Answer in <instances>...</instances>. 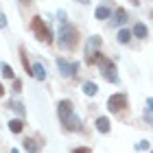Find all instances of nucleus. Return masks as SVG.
Returning <instances> with one entry per match:
<instances>
[{
    "instance_id": "1",
    "label": "nucleus",
    "mask_w": 153,
    "mask_h": 153,
    "mask_svg": "<svg viewBox=\"0 0 153 153\" xmlns=\"http://www.w3.org/2000/svg\"><path fill=\"white\" fill-rule=\"evenodd\" d=\"M79 42H81V35H79V29L74 24L66 22L59 26L57 31V44L61 51H76L79 48Z\"/></svg>"
},
{
    "instance_id": "2",
    "label": "nucleus",
    "mask_w": 153,
    "mask_h": 153,
    "mask_svg": "<svg viewBox=\"0 0 153 153\" xmlns=\"http://www.w3.org/2000/svg\"><path fill=\"white\" fill-rule=\"evenodd\" d=\"M94 66H99V70L103 74V79L107 83H118V74H116V61H112L107 55H103L101 51L94 55Z\"/></svg>"
},
{
    "instance_id": "3",
    "label": "nucleus",
    "mask_w": 153,
    "mask_h": 153,
    "mask_svg": "<svg viewBox=\"0 0 153 153\" xmlns=\"http://www.w3.org/2000/svg\"><path fill=\"white\" fill-rule=\"evenodd\" d=\"M31 31H33V35L37 37V42H42V44H46V46H51L53 42H55L53 31L48 29V24L39 16H33L31 18Z\"/></svg>"
},
{
    "instance_id": "4",
    "label": "nucleus",
    "mask_w": 153,
    "mask_h": 153,
    "mask_svg": "<svg viewBox=\"0 0 153 153\" xmlns=\"http://www.w3.org/2000/svg\"><path fill=\"white\" fill-rule=\"evenodd\" d=\"M107 109L109 114H116V116H125L129 109V99L125 92H118V94H112L107 99Z\"/></svg>"
},
{
    "instance_id": "5",
    "label": "nucleus",
    "mask_w": 153,
    "mask_h": 153,
    "mask_svg": "<svg viewBox=\"0 0 153 153\" xmlns=\"http://www.w3.org/2000/svg\"><path fill=\"white\" fill-rule=\"evenodd\" d=\"M55 64H57V70L61 72L64 79H72V76H76V72H79V68H81L79 61H68L64 57H57Z\"/></svg>"
},
{
    "instance_id": "6",
    "label": "nucleus",
    "mask_w": 153,
    "mask_h": 153,
    "mask_svg": "<svg viewBox=\"0 0 153 153\" xmlns=\"http://www.w3.org/2000/svg\"><path fill=\"white\" fill-rule=\"evenodd\" d=\"M101 46H103V39L99 35H92L88 39V44H85V64L88 66H94V55L101 51Z\"/></svg>"
},
{
    "instance_id": "7",
    "label": "nucleus",
    "mask_w": 153,
    "mask_h": 153,
    "mask_svg": "<svg viewBox=\"0 0 153 153\" xmlns=\"http://www.w3.org/2000/svg\"><path fill=\"white\" fill-rule=\"evenodd\" d=\"M74 114V105H72V101L70 99H61L57 103V118H59V123H64L68 116H72Z\"/></svg>"
},
{
    "instance_id": "8",
    "label": "nucleus",
    "mask_w": 153,
    "mask_h": 153,
    "mask_svg": "<svg viewBox=\"0 0 153 153\" xmlns=\"http://www.w3.org/2000/svg\"><path fill=\"white\" fill-rule=\"evenodd\" d=\"M44 140H42V136H37V138H24L22 140V147H24V151L26 153H39V149L44 147Z\"/></svg>"
},
{
    "instance_id": "9",
    "label": "nucleus",
    "mask_w": 153,
    "mask_h": 153,
    "mask_svg": "<svg viewBox=\"0 0 153 153\" xmlns=\"http://www.w3.org/2000/svg\"><path fill=\"white\" fill-rule=\"evenodd\" d=\"M61 129L66 131V134H74V131H81V118L72 114V116H68L64 123H61Z\"/></svg>"
},
{
    "instance_id": "10",
    "label": "nucleus",
    "mask_w": 153,
    "mask_h": 153,
    "mask_svg": "<svg viewBox=\"0 0 153 153\" xmlns=\"http://www.w3.org/2000/svg\"><path fill=\"white\" fill-rule=\"evenodd\" d=\"M94 129L99 131V134H109V131H112V123H109V118L107 116H99L94 120Z\"/></svg>"
},
{
    "instance_id": "11",
    "label": "nucleus",
    "mask_w": 153,
    "mask_h": 153,
    "mask_svg": "<svg viewBox=\"0 0 153 153\" xmlns=\"http://www.w3.org/2000/svg\"><path fill=\"white\" fill-rule=\"evenodd\" d=\"M112 20H114V24H116V26H123V24H127L129 16H127V11H125L123 7H116L114 13H112Z\"/></svg>"
},
{
    "instance_id": "12",
    "label": "nucleus",
    "mask_w": 153,
    "mask_h": 153,
    "mask_svg": "<svg viewBox=\"0 0 153 153\" xmlns=\"http://www.w3.org/2000/svg\"><path fill=\"white\" fill-rule=\"evenodd\" d=\"M112 13H114V9L109 4H101V7H96L94 18L96 20H109V18H112Z\"/></svg>"
},
{
    "instance_id": "13",
    "label": "nucleus",
    "mask_w": 153,
    "mask_h": 153,
    "mask_svg": "<svg viewBox=\"0 0 153 153\" xmlns=\"http://www.w3.org/2000/svg\"><path fill=\"white\" fill-rule=\"evenodd\" d=\"M129 31H131V35L138 37V39H147V37H149V29H147L142 22H136L134 29H129Z\"/></svg>"
},
{
    "instance_id": "14",
    "label": "nucleus",
    "mask_w": 153,
    "mask_h": 153,
    "mask_svg": "<svg viewBox=\"0 0 153 153\" xmlns=\"http://www.w3.org/2000/svg\"><path fill=\"white\" fill-rule=\"evenodd\" d=\"M18 53H20V61H22V68L26 70V74L33 76V72H31V61H29V53H26V46H20Z\"/></svg>"
},
{
    "instance_id": "15",
    "label": "nucleus",
    "mask_w": 153,
    "mask_h": 153,
    "mask_svg": "<svg viewBox=\"0 0 153 153\" xmlns=\"http://www.w3.org/2000/svg\"><path fill=\"white\" fill-rule=\"evenodd\" d=\"M7 107L13 109V112L18 114V118H22V120L26 118V109H24V105H22L20 101H7Z\"/></svg>"
},
{
    "instance_id": "16",
    "label": "nucleus",
    "mask_w": 153,
    "mask_h": 153,
    "mask_svg": "<svg viewBox=\"0 0 153 153\" xmlns=\"http://www.w3.org/2000/svg\"><path fill=\"white\" fill-rule=\"evenodd\" d=\"M31 72L33 76H35L37 81H46V68L39 64V61H35V64H31Z\"/></svg>"
},
{
    "instance_id": "17",
    "label": "nucleus",
    "mask_w": 153,
    "mask_h": 153,
    "mask_svg": "<svg viewBox=\"0 0 153 153\" xmlns=\"http://www.w3.org/2000/svg\"><path fill=\"white\" fill-rule=\"evenodd\" d=\"M81 90H83V94H85V96H96V94H99V85H96L94 81H83L81 83Z\"/></svg>"
},
{
    "instance_id": "18",
    "label": "nucleus",
    "mask_w": 153,
    "mask_h": 153,
    "mask_svg": "<svg viewBox=\"0 0 153 153\" xmlns=\"http://www.w3.org/2000/svg\"><path fill=\"white\" fill-rule=\"evenodd\" d=\"M7 127H9L11 134H22V129H24V120H22V118H11V120L7 123Z\"/></svg>"
},
{
    "instance_id": "19",
    "label": "nucleus",
    "mask_w": 153,
    "mask_h": 153,
    "mask_svg": "<svg viewBox=\"0 0 153 153\" xmlns=\"http://www.w3.org/2000/svg\"><path fill=\"white\" fill-rule=\"evenodd\" d=\"M0 72H2V79H7V81H13L16 79V72H13V68L9 66V64H0Z\"/></svg>"
},
{
    "instance_id": "20",
    "label": "nucleus",
    "mask_w": 153,
    "mask_h": 153,
    "mask_svg": "<svg viewBox=\"0 0 153 153\" xmlns=\"http://www.w3.org/2000/svg\"><path fill=\"white\" fill-rule=\"evenodd\" d=\"M131 37H134V35H131V31H129V29H120V31L116 33V39L120 42V44H129Z\"/></svg>"
},
{
    "instance_id": "21",
    "label": "nucleus",
    "mask_w": 153,
    "mask_h": 153,
    "mask_svg": "<svg viewBox=\"0 0 153 153\" xmlns=\"http://www.w3.org/2000/svg\"><path fill=\"white\" fill-rule=\"evenodd\" d=\"M136 151H151V142L149 140H140L136 144Z\"/></svg>"
},
{
    "instance_id": "22",
    "label": "nucleus",
    "mask_w": 153,
    "mask_h": 153,
    "mask_svg": "<svg viewBox=\"0 0 153 153\" xmlns=\"http://www.w3.org/2000/svg\"><path fill=\"white\" fill-rule=\"evenodd\" d=\"M57 20H59L61 24H66V22H68V13H66L64 9H59V11H57Z\"/></svg>"
},
{
    "instance_id": "23",
    "label": "nucleus",
    "mask_w": 153,
    "mask_h": 153,
    "mask_svg": "<svg viewBox=\"0 0 153 153\" xmlns=\"http://www.w3.org/2000/svg\"><path fill=\"white\" fill-rule=\"evenodd\" d=\"M13 92H16V94L22 92V81H20V79H13Z\"/></svg>"
},
{
    "instance_id": "24",
    "label": "nucleus",
    "mask_w": 153,
    "mask_h": 153,
    "mask_svg": "<svg viewBox=\"0 0 153 153\" xmlns=\"http://www.w3.org/2000/svg\"><path fill=\"white\" fill-rule=\"evenodd\" d=\"M70 153H92V149H90V147H76V149H72Z\"/></svg>"
},
{
    "instance_id": "25",
    "label": "nucleus",
    "mask_w": 153,
    "mask_h": 153,
    "mask_svg": "<svg viewBox=\"0 0 153 153\" xmlns=\"http://www.w3.org/2000/svg\"><path fill=\"white\" fill-rule=\"evenodd\" d=\"M144 120H147L151 127H153V112H147V109H144Z\"/></svg>"
},
{
    "instance_id": "26",
    "label": "nucleus",
    "mask_w": 153,
    "mask_h": 153,
    "mask_svg": "<svg viewBox=\"0 0 153 153\" xmlns=\"http://www.w3.org/2000/svg\"><path fill=\"white\" fill-rule=\"evenodd\" d=\"M0 29H7V16L0 11Z\"/></svg>"
},
{
    "instance_id": "27",
    "label": "nucleus",
    "mask_w": 153,
    "mask_h": 153,
    "mask_svg": "<svg viewBox=\"0 0 153 153\" xmlns=\"http://www.w3.org/2000/svg\"><path fill=\"white\" fill-rule=\"evenodd\" d=\"M147 112H153V96L147 99Z\"/></svg>"
},
{
    "instance_id": "28",
    "label": "nucleus",
    "mask_w": 153,
    "mask_h": 153,
    "mask_svg": "<svg viewBox=\"0 0 153 153\" xmlns=\"http://www.w3.org/2000/svg\"><path fill=\"white\" fill-rule=\"evenodd\" d=\"M4 96V88H2V83H0V99Z\"/></svg>"
},
{
    "instance_id": "29",
    "label": "nucleus",
    "mask_w": 153,
    "mask_h": 153,
    "mask_svg": "<svg viewBox=\"0 0 153 153\" xmlns=\"http://www.w3.org/2000/svg\"><path fill=\"white\" fill-rule=\"evenodd\" d=\"M129 2L134 4V7H138V4H140V0H129Z\"/></svg>"
},
{
    "instance_id": "30",
    "label": "nucleus",
    "mask_w": 153,
    "mask_h": 153,
    "mask_svg": "<svg viewBox=\"0 0 153 153\" xmlns=\"http://www.w3.org/2000/svg\"><path fill=\"white\" fill-rule=\"evenodd\" d=\"M20 2H22V4H31L33 0H20Z\"/></svg>"
},
{
    "instance_id": "31",
    "label": "nucleus",
    "mask_w": 153,
    "mask_h": 153,
    "mask_svg": "<svg viewBox=\"0 0 153 153\" xmlns=\"http://www.w3.org/2000/svg\"><path fill=\"white\" fill-rule=\"evenodd\" d=\"M76 2H81V4H88V2H90V0H76Z\"/></svg>"
},
{
    "instance_id": "32",
    "label": "nucleus",
    "mask_w": 153,
    "mask_h": 153,
    "mask_svg": "<svg viewBox=\"0 0 153 153\" xmlns=\"http://www.w3.org/2000/svg\"><path fill=\"white\" fill-rule=\"evenodd\" d=\"M11 153H20V151H18V149H11Z\"/></svg>"
},
{
    "instance_id": "33",
    "label": "nucleus",
    "mask_w": 153,
    "mask_h": 153,
    "mask_svg": "<svg viewBox=\"0 0 153 153\" xmlns=\"http://www.w3.org/2000/svg\"><path fill=\"white\" fill-rule=\"evenodd\" d=\"M149 153H153V151H149Z\"/></svg>"
}]
</instances>
